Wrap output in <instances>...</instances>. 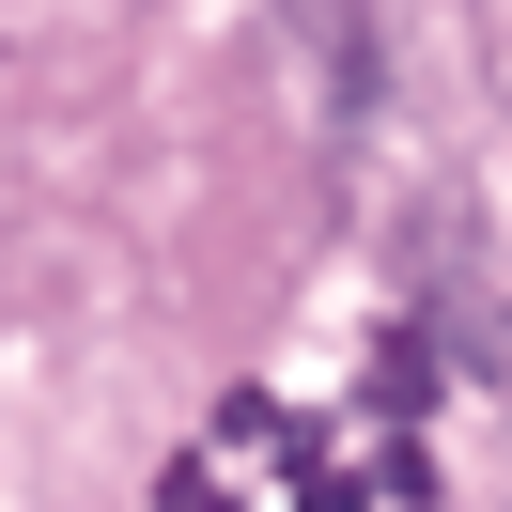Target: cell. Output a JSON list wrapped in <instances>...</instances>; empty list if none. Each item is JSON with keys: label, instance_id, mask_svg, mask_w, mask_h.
Instances as JSON below:
<instances>
[]
</instances>
